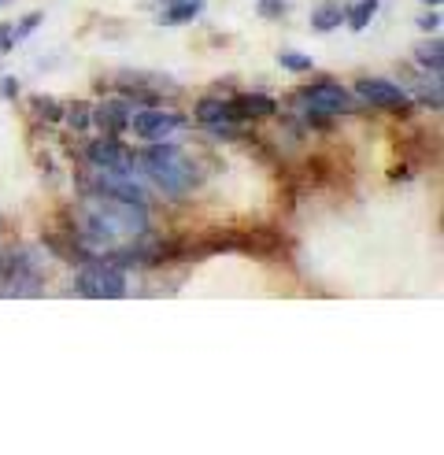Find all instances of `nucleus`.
Returning a JSON list of instances; mask_svg holds the SVG:
<instances>
[{"label": "nucleus", "instance_id": "b1692460", "mask_svg": "<svg viewBox=\"0 0 444 455\" xmlns=\"http://www.w3.org/2000/svg\"><path fill=\"white\" fill-rule=\"evenodd\" d=\"M4 4H8V0H0V8H4Z\"/></svg>", "mask_w": 444, "mask_h": 455}, {"label": "nucleus", "instance_id": "9d476101", "mask_svg": "<svg viewBox=\"0 0 444 455\" xmlns=\"http://www.w3.org/2000/svg\"><path fill=\"white\" fill-rule=\"evenodd\" d=\"M196 123L200 126H218V123H237L230 116V100H215V97H204L196 104Z\"/></svg>", "mask_w": 444, "mask_h": 455}, {"label": "nucleus", "instance_id": "7ed1b4c3", "mask_svg": "<svg viewBox=\"0 0 444 455\" xmlns=\"http://www.w3.org/2000/svg\"><path fill=\"white\" fill-rule=\"evenodd\" d=\"M297 104L307 111V116H348V111H355V100L345 85L329 82V78H319L304 85L297 93Z\"/></svg>", "mask_w": 444, "mask_h": 455}, {"label": "nucleus", "instance_id": "4468645a", "mask_svg": "<svg viewBox=\"0 0 444 455\" xmlns=\"http://www.w3.org/2000/svg\"><path fill=\"white\" fill-rule=\"evenodd\" d=\"M415 60L426 67V71H433V75H440V67H444V44L433 37V41H426V44H418L415 49Z\"/></svg>", "mask_w": 444, "mask_h": 455}, {"label": "nucleus", "instance_id": "9b49d317", "mask_svg": "<svg viewBox=\"0 0 444 455\" xmlns=\"http://www.w3.org/2000/svg\"><path fill=\"white\" fill-rule=\"evenodd\" d=\"M200 12H204V0H174L170 8H163L160 22L163 27H182V22H193Z\"/></svg>", "mask_w": 444, "mask_h": 455}, {"label": "nucleus", "instance_id": "f3484780", "mask_svg": "<svg viewBox=\"0 0 444 455\" xmlns=\"http://www.w3.org/2000/svg\"><path fill=\"white\" fill-rule=\"evenodd\" d=\"M278 63L285 67V71H297V75H304V71H311V56H304V52H278Z\"/></svg>", "mask_w": 444, "mask_h": 455}, {"label": "nucleus", "instance_id": "6ab92c4d", "mask_svg": "<svg viewBox=\"0 0 444 455\" xmlns=\"http://www.w3.org/2000/svg\"><path fill=\"white\" fill-rule=\"evenodd\" d=\"M41 22H44V15H41V12L27 15V19H22V22H19V27L12 30V37H15V41H22V37H30V34H34V30L41 27Z\"/></svg>", "mask_w": 444, "mask_h": 455}, {"label": "nucleus", "instance_id": "6e6552de", "mask_svg": "<svg viewBox=\"0 0 444 455\" xmlns=\"http://www.w3.org/2000/svg\"><path fill=\"white\" fill-rule=\"evenodd\" d=\"M130 116H133V104L123 97V100H107L100 108H93V123L100 126L104 138H119L123 130H130Z\"/></svg>", "mask_w": 444, "mask_h": 455}, {"label": "nucleus", "instance_id": "1a4fd4ad", "mask_svg": "<svg viewBox=\"0 0 444 455\" xmlns=\"http://www.w3.org/2000/svg\"><path fill=\"white\" fill-rule=\"evenodd\" d=\"M278 111V100L266 97V93H237L230 100V116L237 123H249V119H271Z\"/></svg>", "mask_w": 444, "mask_h": 455}, {"label": "nucleus", "instance_id": "a211bd4d", "mask_svg": "<svg viewBox=\"0 0 444 455\" xmlns=\"http://www.w3.org/2000/svg\"><path fill=\"white\" fill-rule=\"evenodd\" d=\"M289 0H259L256 4V12H259V19H285L289 15Z\"/></svg>", "mask_w": 444, "mask_h": 455}, {"label": "nucleus", "instance_id": "412c9836", "mask_svg": "<svg viewBox=\"0 0 444 455\" xmlns=\"http://www.w3.org/2000/svg\"><path fill=\"white\" fill-rule=\"evenodd\" d=\"M0 97L15 100V97H19V82H15V78H0Z\"/></svg>", "mask_w": 444, "mask_h": 455}, {"label": "nucleus", "instance_id": "aec40b11", "mask_svg": "<svg viewBox=\"0 0 444 455\" xmlns=\"http://www.w3.org/2000/svg\"><path fill=\"white\" fill-rule=\"evenodd\" d=\"M418 27H422V30H426V34H437V30H440V15H437V12H430V15H422V19H418Z\"/></svg>", "mask_w": 444, "mask_h": 455}, {"label": "nucleus", "instance_id": "20e7f679", "mask_svg": "<svg viewBox=\"0 0 444 455\" xmlns=\"http://www.w3.org/2000/svg\"><path fill=\"white\" fill-rule=\"evenodd\" d=\"M78 292L89 300H119V297H126V275L104 259H89V263H82Z\"/></svg>", "mask_w": 444, "mask_h": 455}, {"label": "nucleus", "instance_id": "39448f33", "mask_svg": "<svg viewBox=\"0 0 444 455\" xmlns=\"http://www.w3.org/2000/svg\"><path fill=\"white\" fill-rule=\"evenodd\" d=\"M130 130L138 133L141 141L155 145V141H170L178 130H182V116L174 111H163V108H141L130 116Z\"/></svg>", "mask_w": 444, "mask_h": 455}, {"label": "nucleus", "instance_id": "0eeeda50", "mask_svg": "<svg viewBox=\"0 0 444 455\" xmlns=\"http://www.w3.org/2000/svg\"><path fill=\"white\" fill-rule=\"evenodd\" d=\"M85 159L93 167H107V171H130V167H138V159H133L119 138H97L93 145L85 148Z\"/></svg>", "mask_w": 444, "mask_h": 455}, {"label": "nucleus", "instance_id": "f03ea898", "mask_svg": "<svg viewBox=\"0 0 444 455\" xmlns=\"http://www.w3.org/2000/svg\"><path fill=\"white\" fill-rule=\"evenodd\" d=\"M138 164H145V174L160 186L167 196H182L196 186V171L193 164L186 159V152L170 145V141H155L148 145V152L138 159Z\"/></svg>", "mask_w": 444, "mask_h": 455}, {"label": "nucleus", "instance_id": "2eb2a0df", "mask_svg": "<svg viewBox=\"0 0 444 455\" xmlns=\"http://www.w3.org/2000/svg\"><path fill=\"white\" fill-rule=\"evenodd\" d=\"M63 119H67V126H75L78 133L82 130H89V123H93V108H89V104H71V108H63Z\"/></svg>", "mask_w": 444, "mask_h": 455}, {"label": "nucleus", "instance_id": "dca6fc26", "mask_svg": "<svg viewBox=\"0 0 444 455\" xmlns=\"http://www.w3.org/2000/svg\"><path fill=\"white\" fill-rule=\"evenodd\" d=\"M30 104H34V111H37L41 119H49V123H59L63 119V104L56 97H34Z\"/></svg>", "mask_w": 444, "mask_h": 455}, {"label": "nucleus", "instance_id": "5701e85b", "mask_svg": "<svg viewBox=\"0 0 444 455\" xmlns=\"http://www.w3.org/2000/svg\"><path fill=\"white\" fill-rule=\"evenodd\" d=\"M426 4H433V8H437V4H440V0H426Z\"/></svg>", "mask_w": 444, "mask_h": 455}, {"label": "nucleus", "instance_id": "ddd939ff", "mask_svg": "<svg viewBox=\"0 0 444 455\" xmlns=\"http://www.w3.org/2000/svg\"><path fill=\"white\" fill-rule=\"evenodd\" d=\"M341 22H345V8L341 4H322L315 15H311V30L329 34V30H337Z\"/></svg>", "mask_w": 444, "mask_h": 455}, {"label": "nucleus", "instance_id": "f8f14e48", "mask_svg": "<svg viewBox=\"0 0 444 455\" xmlns=\"http://www.w3.org/2000/svg\"><path fill=\"white\" fill-rule=\"evenodd\" d=\"M374 15H377V0H355L352 8H345V22H348V27H352L355 34L367 30Z\"/></svg>", "mask_w": 444, "mask_h": 455}, {"label": "nucleus", "instance_id": "423d86ee", "mask_svg": "<svg viewBox=\"0 0 444 455\" xmlns=\"http://www.w3.org/2000/svg\"><path fill=\"white\" fill-rule=\"evenodd\" d=\"M355 93H360L363 100H370V108L392 111V116H411V111H415L408 93L400 85H392L389 78H360V82H355Z\"/></svg>", "mask_w": 444, "mask_h": 455}, {"label": "nucleus", "instance_id": "f257e3e1", "mask_svg": "<svg viewBox=\"0 0 444 455\" xmlns=\"http://www.w3.org/2000/svg\"><path fill=\"white\" fill-rule=\"evenodd\" d=\"M71 234L89 256H100L115 244L141 241L148 234V212H145V204L93 193L78 208V226Z\"/></svg>", "mask_w": 444, "mask_h": 455}, {"label": "nucleus", "instance_id": "4be33fe9", "mask_svg": "<svg viewBox=\"0 0 444 455\" xmlns=\"http://www.w3.org/2000/svg\"><path fill=\"white\" fill-rule=\"evenodd\" d=\"M12 44H15V37H12V27H0V56H4V52H12Z\"/></svg>", "mask_w": 444, "mask_h": 455}]
</instances>
